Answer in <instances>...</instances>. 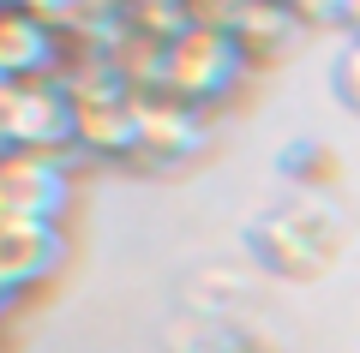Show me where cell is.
Here are the masks:
<instances>
[{"mask_svg":"<svg viewBox=\"0 0 360 353\" xmlns=\"http://www.w3.org/2000/svg\"><path fill=\"white\" fill-rule=\"evenodd\" d=\"M193 353H276L264 335H252V329H234V324H210L205 341H198Z\"/></svg>","mask_w":360,"mask_h":353,"instance_id":"30bf717a","label":"cell"},{"mask_svg":"<svg viewBox=\"0 0 360 353\" xmlns=\"http://www.w3.org/2000/svg\"><path fill=\"white\" fill-rule=\"evenodd\" d=\"M0 84H6V78H0Z\"/></svg>","mask_w":360,"mask_h":353,"instance_id":"9a60e30c","label":"cell"},{"mask_svg":"<svg viewBox=\"0 0 360 353\" xmlns=\"http://www.w3.org/2000/svg\"><path fill=\"white\" fill-rule=\"evenodd\" d=\"M246 252H252L258 269H270L283 281H319L348 252V215L319 192H300V198L270 204L264 215H252Z\"/></svg>","mask_w":360,"mask_h":353,"instance_id":"6da1fadb","label":"cell"},{"mask_svg":"<svg viewBox=\"0 0 360 353\" xmlns=\"http://www.w3.org/2000/svg\"><path fill=\"white\" fill-rule=\"evenodd\" d=\"M72 60V42L54 25H42L25 6H0V78L30 84V78H60Z\"/></svg>","mask_w":360,"mask_h":353,"instance_id":"8992f818","label":"cell"},{"mask_svg":"<svg viewBox=\"0 0 360 353\" xmlns=\"http://www.w3.org/2000/svg\"><path fill=\"white\" fill-rule=\"evenodd\" d=\"M330 78H336V102H342L348 114H360V42H342Z\"/></svg>","mask_w":360,"mask_h":353,"instance_id":"8fae6325","label":"cell"},{"mask_svg":"<svg viewBox=\"0 0 360 353\" xmlns=\"http://www.w3.org/2000/svg\"><path fill=\"white\" fill-rule=\"evenodd\" d=\"M72 162L66 150H0V227H66Z\"/></svg>","mask_w":360,"mask_h":353,"instance_id":"3957f363","label":"cell"},{"mask_svg":"<svg viewBox=\"0 0 360 353\" xmlns=\"http://www.w3.org/2000/svg\"><path fill=\"white\" fill-rule=\"evenodd\" d=\"M288 6L300 13V25H307V30H342L354 0H288Z\"/></svg>","mask_w":360,"mask_h":353,"instance_id":"7c38bea8","label":"cell"},{"mask_svg":"<svg viewBox=\"0 0 360 353\" xmlns=\"http://www.w3.org/2000/svg\"><path fill=\"white\" fill-rule=\"evenodd\" d=\"M78 138V108L60 78L0 84V150H66Z\"/></svg>","mask_w":360,"mask_h":353,"instance_id":"277c9868","label":"cell"},{"mask_svg":"<svg viewBox=\"0 0 360 353\" xmlns=\"http://www.w3.org/2000/svg\"><path fill=\"white\" fill-rule=\"evenodd\" d=\"M229 30H234V42H240V54L252 60V72L288 60V54L300 48V36H307V25H300V13L288 0H240L234 18H229Z\"/></svg>","mask_w":360,"mask_h":353,"instance_id":"ba28073f","label":"cell"},{"mask_svg":"<svg viewBox=\"0 0 360 353\" xmlns=\"http://www.w3.org/2000/svg\"><path fill=\"white\" fill-rule=\"evenodd\" d=\"M139 168H186L210 150V114L193 102L168 96V90H144L139 96Z\"/></svg>","mask_w":360,"mask_h":353,"instance_id":"5b68a950","label":"cell"},{"mask_svg":"<svg viewBox=\"0 0 360 353\" xmlns=\"http://www.w3.org/2000/svg\"><path fill=\"white\" fill-rule=\"evenodd\" d=\"M66 264V227H0V300L49 288Z\"/></svg>","mask_w":360,"mask_h":353,"instance_id":"52a82bcc","label":"cell"},{"mask_svg":"<svg viewBox=\"0 0 360 353\" xmlns=\"http://www.w3.org/2000/svg\"><path fill=\"white\" fill-rule=\"evenodd\" d=\"M0 6H18V0H0Z\"/></svg>","mask_w":360,"mask_h":353,"instance_id":"5bb4252c","label":"cell"},{"mask_svg":"<svg viewBox=\"0 0 360 353\" xmlns=\"http://www.w3.org/2000/svg\"><path fill=\"white\" fill-rule=\"evenodd\" d=\"M283 174L295 180L300 192H319V198H324V192L336 186V174H342V156H336L324 138H295L283 150Z\"/></svg>","mask_w":360,"mask_h":353,"instance_id":"9c48e42d","label":"cell"},{"mask_svg":"<svg viewBox=\"0 0 360 353\" xmlns=\"http://www.w3.org/2000/svg\"><path fill=\"white\" fill-rule=\"evenodd\" d=\"M342 30H348V42H360V0L348 6V25H342Z\"/></svg>","mask_w":360,"mask_h":353,"instance_id":"4fadbf2b","label":"cell"},{"mask_svg":"<svg viewBox=\"0 0 360 353\" xmlns=\"http://www.w3.org/2000/svg\"><path fill=\"white\" fill-rule=\"evenodd\" d=\"M252 78V60L240 54L229 25H186L174 42L162 48V84L168 96L193 102V108H222L240 96V84Z\"/></svg>","mask_w":360,"mask_h":353,"instance_id":"7a4b0ae2","label":"cell"}]
</instances>
